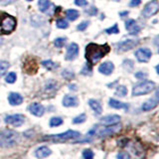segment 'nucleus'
I'll use <instances>...</instances> for the list:
<instances>
[{"mask_svg":"<svg viewBox=\"0 0 159 159\" xmlns=\"http://www.w3.org/2000/svg\"><path fill=\"white\" fill-rule=\"evenodd\" d=\"M157 104H158V93H156L154 98L148 99L145 102H143L141 106V109L143 111H149L151 109L155 108L157 107Z\"/></svg>","mask_w":159,"mask_h":159,"instance_id":"nucleus-13","label":"nucleus"},{"mask_svg":"<svg viewBox=\"0 0 159 159\" xmlns=\"http://www.w3.org/2000/svg\"><path fill=\"white\" fill-rule=\"evenodd\" d=\"M152 56V52L147 48H140L135 52V57L138 62L147 63Z\"/></svg>","mask_w":159,"mask_h":159,"instance_id":"nucleus-9","label":"nucleus"},{"mask_svg":"<svg viewBox=\"0 0 159 159\" xmlns=\"http://www.w3.org/2000/svg\"><path fill=\"white\" fill-rule=\"evenodd\" d=\"M147 77V74L146 73H143V72H137L135 74V78L138 79V80H143Z\"/></svg>","mask_w":159,"mask_h":159,"instance_id":"nucleus-41","label":"nucleus"},{"mask_svg":"<svg viewBox=\"0 0 159 159\" xmlns=\"http://www.w3.org/2000/svg\"><path fill=\"white\" fill-rule=\"evenodd\" d=\"M121 129V124L120 123H116V124H111V125H106V127L101 129V130L98 131V137H107V136H111L113 134L117 133L119 130Z\"/></svg>","mask_w":159,"mask_h":159,"instance_id":"nucleus-7","label":"nucleus"},{"mask_svg":"<svg viewBox=\"0 0 159 159\" xmlns=\"http://www.w3.org/2000/svg\"><path fill=\"white\" fill-rule=\"evenodd\" d=\"M10 67V64L6 61H0V77H2L3 75L6 73L7 69Z\"/></svg>","mask_w":159,"mask_h":159,"instance_id":"nucleus-30","label":"nucleus"},{"mask_svg":"<svg viewBox=\"0 0 159 159\" xmlns=\"http://www.w3.org/2000/svg\"><path fill=\"white\" fill-rule=\"evenodd\" d=\"M37 63L34 60H27L24 64V71L28 74H35L37 72Z\"/></svg>","mask_w":159,"mask_h":159,"instance_id":"nucleus-21","label":"nucleus"},{"mask_svg":"<svg viewBox=\"0 0 159 159\" xmlns=\"http://www.w3.org/2000/svg\"><path fill=\"white\" fill-rule=\"evenodd\" d=\"M8 102L11 106H20L23 102V97L18 93H10L8 96Z\"/></svg>","mask_w":159,"mask_h":159,"instance_id":"nucleus-18","label":"nucleus"},{"mask_svg":"<svg viewBox=\"0 0 159 159\" xmlns=\"http://www.w3.org/2000/svg\"><path fill=\"white\" fill-rule=\"evenodd\" d=\"M125 28L127 32L132 35H135L140 31V27L138 26L136 21H134L133 19H128L127 21H125Z\"/></svg>","mask_w":159,"mask_h":159,"instance_id":"nucleus-16","label":"nucleus"},{"mask_svg":"<svg viewBox=\"0 0 159 159\" xmlns=\"http://www.w3.org/2000/svg\"><path fill=\"white\" fill-rule=\"evenodd\" d=\"M86 119H87L86 114L81 113V114H79L78 116L73 118V123L74 124H81V123H84V121H86Z\"/></svg>","mask_w":159,"mask_h":159,"instance_id":"nucleus-29","label":"nucleus"},{"mask_svg":"<svg viewBox=\"0 0 159 159\" xmlns=\"http://www.w3.org/2000/svg\"><path fill=\"white\" fill-rule=\"evenodd\" d=\"M27 1H33V0H27Z\"/></svg>","mask_w":159,"mask_h":159,"instance_id":"nucleus-47","label":"nucleus"},{"mask_svg":"<svg viewBox=\"0 0 159 159\" xmlns=\"http://www.w3.org/2000/svg\"><path fill=\"white\" fill-rule=\"evenodd\" d=\"M42 66L45 67L47 70H50V71H51V70L57 68L58 65L56 63H54L53 61H51V60H46V61L42 62Z\"/></svg>","mask_w":159,"mask_h":159,"instance_id":"nucleus-27","label":"nucleus"},{"mask_svg":"<svg viewBox=\"0 0 159 159\" xmlns=\"http://www.w3.org/2000/svg\"><path fill=\"white\" fill-rule=\"evenodd\" d=\"M35 156L38 159H44V158H47L52 154V150L50 149L48 146L46 145H42V146H39L36 150L34 152Z\"/></svg>","mask_w":159,"mask_h":159,"instance_id":"nucleus-12","label":"nucleus"},{"mask_svg":"<svg viewBox=\"0 0 159 159\" xmlns=\"http://www.w3.org/2000/svg\"><path fill=\"white\" fill-rule=\"evenodd\" d=\"M106 32H107V34H117V33L119 32V29H118V27H117V25H116V24H114L112 27L107 28V29L106 30Z\"/></svg>","mask_w":159,"mask_h":159,"instance_id":"nucleus-37","label":"nucleus"},{"mask_svg":"<svg viewBox=\"0 0 159 159\" xmlns=\"http://www.w3.org/2000/svg\"><path fill=\"white\" fill-rule=\"evenodd\" d=\"M123 67L125 68L126 70L128 69V71L130 72L131 69L133 68V63L130 61V60H125V61L123 62Z\"/></svg>","mask_w":159,"mask_h":159,"instance_id":"nucleus-39","label":"nucleus"},{"mask_svg":"<svg viewBox=\"0 0 159 159\" xmlns=\"http://www.w3.org/2000/svg\"><path fill=\"white\" fill-rule=\"evenodd\" d=\"M75 3L78 6H81V7H84L88 5V1L87 0H75Z\"/></svg>","mask_w":159,"mask_h":159,"instance_id":"nucleus-40","label":"nucleus"},{"mask_svg":"<svg viewBox=\"0 0 159 159\" xmlns=\"http://www.w3.org/2000/svg\"><path fill=\"white\" fill-rule=\"evenodd\" d=\"M155 83L151 81H144L142 83H139L133 87L132 89V96L133 97H139L143 94L150 93L155 89Z\"/></svg>","mask_w":159,"mask_h":159,"instance_id":"nucleus-5","label":"nucleus"},{"mask_svg":"<svg viewBox=\"0 0 159 159\" xmlns=\"http://www.w3.org/2000/svg\"><path fill=\"white\" fill-rule=\"evenodd\" d=\"M114 1H118V0H114Z\"/></svg>","mask_w":159,"mask_h":159,"instance_id":"nucleus-48","label":"nucleus"},{"mask_svg":"<svg viewBox=\"0 0 159 159\" xmlns=\"http://www.w3.org/2000/svg\"><path fill=\"white\" fill-rule=\"evenodd\" d=\"M127 94V89L125 86H118L116 91V96L119 98H124Z\"/></svg>","mask_w":159,"mask_h":159,"instance_id":"nucleus-25","label":"nucleus"},{"mask_svg":"<svg viewBox=\"0 0 159 159\" xmlns=\"http://www.w3.org/2000/svg\"><path fill=\"white\" fill-rule=\"evenodd\" d=\"M38 5H39L40 11L45 12L50 6V1H49V0H39Z\"/></svg>","mask_w":159,"mask_h":159,"instance_id":"nucleus-28","label":"nucleus"},{"mask_svg":"<svg viewBox=\"0 0 159 159\" xmlns=\"http://www.w3.org/2000/svg\"><path fill=\"white\" fill-rule=\"evenodd\" d=\"M62 76H63V78L67 79V80H72L75 78V74L73 72H70L69 70H64L62 72Z\"/></svg>","mask_w":159,"mask_h":159,"instance_id":"nucleus-36","label":"nucleus"},{"mask_svg":"<svg viewBox=\"0 0 159 159\" xmlns=\"http://www.w3.org/2000/svg\"><path fill=\"white\" fill-rule=\"evenodd\" d=\"M20 142V134L13 129L5 128L0 131V147L11 148Z\"/></svg>","mask_w":159,"mask_h":159,"instance_id":"nucleus-2","label":"nucleus"},{"mask_svg":"<svg viewBox=\"0 0 159 159\" xmlns=\"http://www.w3.org/2000/svg\"><path fill=\"white\" fill-rule=\"evenodd\" d=\"M127 14H128L127 11H123V12H120V13H119V15H120V16H125V15H127Z\"/></svg>","mask_w":159,"mask_h":159,"instance_id":"nucleus-46","label":"nucleus"},{"mask_svg":"<svg viewBox=\"0 0 159 159\" xmlns=\"http://www.w3.org/2000/svg\"><path fill=\"white\" fill-rule=\"evenodd\" d=\"M63 123H64V120H63L62 117L54 116V117H52L51 119H50L49 125H50V127H58L60 125H62Z\"/></svg>","mask_w":159,"mask_h":159,"instance_id":"nucleus-23","label":"nucleus"},{"mask_svg":"<svg viewBox=\"0 0 159 159\" xmlns=\"http://www.w3.org/2000/svg\"><path fill=\"white\" fill-rule=\"evenodd\" d=\"M4 121L6 124H9V125H12L14 127H20L25 122V116L20 113L10 114V116H5Z\"/></svg>","mask_w":159,"mask_h":159,"instance_id":"nucleus-6","label":"nucleus"},{"mask_svg":"<svg viewBox=\"0 0 159 159\" xmlns=\"http://www.w3.org/2000/svg\"><path fill=\"white\" fill-rule=\"evenodd\" d=\"M62 103H63V106L66 107H77L79 104V101L77 97L67 94V96L64 97Z\"/></svg>","mask_w":159,"mask_h":159,"instance_id":"nucleus-17","label":"nucleus"},{"mask_svg":"<svg viewBox=\"0 0 159 159\" xmlns=\"http://www.w3.org/2000/svg\"><path fill=\"white\" fill-rule=\"evenodd\" d=\"M57 88V82L53 81V80H50L46 83V89L47 91H53Z\"/></svg>","mask_w":159,"mask_h":159,"instance_id":"nucleus-34","label":"nucleus"},{"mask_svg":"<svg viewBox=\"0 0 159 159\" xmlns=\"http://www.w3.org/2000/svg\"><path fill=\"white\" fill-rule=\"evenodd\" d=\"M66 42H67V39L66 38L59 37V38H57L54 41V44H55V46H56L57 48H62V47H64V45L66 44Z\"/></svg>","mask_w":159,"mask_h":159,"instance_id":"nucleus-31","label":"nucleus"},{"mask_svg":"<svg viewBox=\"0 0 159 159\" xmlns=\"http://www.w3.org/2000/svg\"><path fill=\"white\" fill-rule=\"evenodd\" d=\"M159 10V3L157 0H152V1L148 2L145 7L142 10V15L145 18H149L155 15Z\"/></svg>","mask_w":159,"mask_h":159,"instance_id":"nucleus-8","label":"nucleus"},{"mask_svg":"<svg viewBox=\"0 0 159 159\" xmlns=\"http://www.w3.org/2000/svg\"><path fill=\"white\" fill-rule=\"evenodd\" d=\"M66 16L70 21H75V20L78 19V17L80 16V13L79 11H77V10H75V9H69L66 12Z\"/></svg>","mask_w":159,"mask_h":159,"instance_id":"nucleus-24","label":"nucleus"},{"mask_svg":"<svg viewBox=\"0 0 159 159\" xmlns=\"http://www.w3.org/2000/svg\"><path fill=\"white\" fill-rule=\"evenodd\" d=\"M128 142V139L127 138H123V139H120V140H118L117 143H118V146H121V147H124V146H127V143Z\"/></svg>","mask_w":159,"mask_h":159,"instance_id":"nucleus-42","label":"nucleus"},{"mask_svg":"<svg viewBox=\"0 0 159 159\" xmlns=\"http://www.w3.org/2000/svg\"><path fill=\"white\" fill-rule=\"evenodd\" d=\"M82 155H83L84 159H93L94 158V152L92 150L91 148H86V149H84Z\"/></svg>","mask_w":159,"mask_h":159,"instance_id":"nucleus-26","label":"nucleus"},{"mask_svg":"<svg viewBox=\"0 0 159 159\" xmlns=\"http://www.w3.org/2000/svg\"><path fill=\"white\" fill-rule=\"evenodd\" d=\"M56 25H57V27L60 29H66L69 27V23L64 19H58L57 22H56Z\"/></svg>","mask_w":159,"mask_h":159,"instance_id":"nucleus-33","label":"nucleus"},{"mask_svg":"<svg viewBox=\"0 0 159 159\" xmlns=\"http://www.w3.org/2000/svg\"><path fill=\"white\" fill-rule=\"evenodd\" d=\"M141 2V0H131L130 1V7H135L137 5H139Z\"/></svg>","mask_w":159,"mask_h":159,"instance_id":"nucleus-43","label":"nucleus"},{"mask_svg":"<svg viewBox=\"0 0 159 159\" xmlns=\"http://www.w3.org/2000/svg\"><path fill=\"white\" fill-rule=\"evenodd\" d=\"M16 18L5 12L0 13V35L10 34L16 27Z\"/></svg>","mask_w":159,"mask_h":159,"instance_id":"nucleus-4","label":"nucleus"},{"mask_svg":"<svg viewBox=\"0 0 159 159\" xmlns=\"http://www.w3.org/2000/svg\"><path fill=\"white\" fill-rule=\"evenodd\" d=\"M28 111H30V113H32L33 116L37 117H41L45 113V107L43 104L39 102H33L28 107Z\"/></svg>","mask_w":159,"mask_h":159,"instance_id":"nucleus-11","label":"nucleus"},{"mask_svg":"<svg viewBox=\"0 0 159 159\" xmlns=\"http://www.w3.org/2000/svg\"><path fill=\"white\" fill-rule=\"evenodd\" d=\"M113 69H114V65L111 62H104L101 64V66L98 67V71L101 74L108 76V75H111L113 72Z\"/></svg>","mask_w":159,"mask_h":159,"instance_id":"nucleus-19","label":"nucleus"},{"mask_svg":"<svg viewBox=\"0 0 159 159\" xmlns=\"http://www.w3.org/2000/svg\"><path fill=\"white\" fill-rule=\"evenodd\" d=\"M81 132H79L77 130H72V129H69V130L62 132V133H58V134H51V135H46L44 136L42 140H48V141H52L55 143H63V142H67L69 140H75V139H78L81 137Z\"/></svg>","mask_w":159,"mask_h":159,"instance_id":"nucleus-3","label":"nucleus"},{"mask_svg":"<svg viewBox=\"0 0 159 159\" xmlns=\"http://www.w3.org/2000/svg\"><path fill=\"white\" fill-rule=\"evenodd\" d=\"M116 159H131L127 151H119L116 154Z\"/></svg>","mask_w":159,"mask_h":159,"instance_id":"nucleus-35","label":"nucleus"},{"mask_svg":"<svg viewBox=\"0 0 159 159\" xmlns=\"http://www.w3.org/2000/svg\"><path fill=\"white\" fill-rule=\"evenodd\" d=\"M78 54H79V46L76 43H72L67 50L66 60L67 61H72V60L77 58Z\"/></svg>","mask_w":159,"mask_h":159,"instance_id":"nucleus-14","label":"nucleus"},{"mask_svg":"<svg viewBox=\"0 0 159 159\" xmlns=\"http://www.w3.org/2000/svg\"><path fill=\"white\" fill-rule=\"evenodd\" d=\"M109 50H111V48H109L107 44L98 45L94 43H89L86 47V54H84V56H86V59L88 60L89 63L94 65L106 56L109 52Z\"/></svg>","mask_w":159,"mask_h":159,"instance_id":"nucleus-1","label":"nucleus"},{"mask_svg":"<svg viewBox=\"0 0 159 159\" xmlns=\"http://www.w3.org/2000/svg\"><path fill=\"white\" fill-rule=\"evenodd\" d=\"M108 106L112 108H116V109H128V107H129L128 103L119 102L117 99H114V98H109Z\"/></svg>","mask_w":159,"mask_h":159,"instance_id":"nucleus-20","label":"nucleus"},{"mask_svg":"<svg viewBox=\"0 0 159 159\" xmlns=\"http://www.w3.org/2000/svg\"><path fill=\"white\" fill-rule=\"evenodd\" d=\"M89 25V21H83L82 23H80L78 25V30L79 31H84V30H86L87 27Z\"/></svg>","mask_w":159,"mask_h":159,"instance_id":"nucleus-38","label":"nucleus"},{"mask_svg":"<svg viewBox=\"0 0 159 159\" xmlns=\"http://www.w3.org/2000/svg\"><path fill=\"white\" fill-rule=\"evenodd\" d=\"M16 78H17V76L15 73H13V72L9 73L7 76L5 77V82L8 84H13V83H15V81H16Z\"/></svg>","mask_w":159,"mask_h":159,"instance_id":"nucleus-32","label":"nucleus"},{"mask_svg":"<svg viewBox=\"0 0 159 159\" xmlns=\"http://www.w3.org/2000/svg\"><path fill=\"white\" fill-rule=\"evenodd\" d=\"M120 121V116L118 114H109L101 118V123L104 125H111V124H116Z\"/></svg>","mask_w":159,"mask_h":159,"instance_id":"nucleus-15","label":"nucleus"},{"mask_svg":"<svg viewBox=\"0 0 159 159\" xmlns=\"http://www.w3.org/2000/svg\"><path fill=\"white\" fill-rule=\"evenodd\" d=\"M16 0H0V2H1L2 5H8V4H11V3H14Z\"/></svg>","mask_w":159,"mask_h":159,"instance_id":"nucleus-44","label":"nucleus"},{"mask_svg":"<svg viewBox=\"0 0 159 159\" xmlns=\"http://www.w3.org/2000/svg\"><path fill=\"white\" fill-rule=\"evenodd\" d=\"M87 12H89V15H96L97 12H98V9L96 7H92L91 10H89V11H87Z\"/></svg>","mask_w":159,"mask_h":159,"instance_id":"nucleus-45","label":"nucleus"},{"mask_svg":"<svg viewBox=\"0 0 159 159\" xmlns=\"http://www.w3.org/2000/svg\"><path fill=\"white\" fill-rule=\"evenodd\" d=\"M137 41L135 40H126V41H123L121 43H119L116 46V52L117 53H123L131 50L137 45Z\"/></svg>","mask_w":159,"mask_h":159,"instance_id":"nucleus-10","label":"nucleus"},{"mask_svg":"<svg viewBox=\"0 0 159 159\" xmlns=\"http://www.w3.org/2000/svg\"><path fill=\"white\" fill-rule=\"evenodd\" d=\"M89 106L91 107V108L94 111V113L99 116V114H102V104L99 103L97 99H93V98H91L89 101Z\"/></svg>","mask_w":159,"mask_h":159,"instance_id":"nucleus-22","label":"nucleus"}]
</instances>
